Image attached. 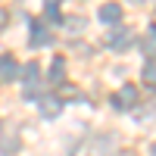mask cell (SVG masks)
<instances>
[{"instance_id": "6da1fadb", "label": "cell", "mask_w": 156, "mask_h": 156, "mask_svg": "<svg viewBox=\"0 0 156 156\" xmlns=\"http://www.w3.org/2000/svg\"><path fill=\"white\" fill-rule=\"evenodd\" d=\"M112 106H115V109H134V106H137V87H134V84H125L119 94L112 97Z\"/></svg>"}, {"instance_id": "52a82bcc", "label": "cell", "mask_w": 156, "mask_h": 156, "mask_svg": "<svg viewBox=\"0 0 156 156\" xmlns=\"http://www.w3.org/2000/svg\"><path fill=\"white\" fill-rule=\"evenodd\" d=\"M31 44H34V47H41V44H50V31L44 28L41 22H34V25H31Z\"/></svg>"}, {"instance_id": "30bf717a", "label": "cell", "mask_w": 156, "mask_h": 156, "mask_svg": "<svg viewBox=\"0 0 156 156\" xmlns=\"http://www.w3.org/2000/svg\"><path fill=\"white\" fill-rule=\"evenodd\" d=\"M47 19H59V6H56V0H47Z\"/></svg>"}, {"instance_id": "9c48e42d", "label": "cell", "mask_w": 156, "mask_h": 156, "mask_svg": "<svg viewBox=\"0 0 156 156\" xmlns=\"http://www.w3.org/2000/svg\"><path fill=\"white\" fill-rule=\"evenodd\" d=\"M62 69H66V62H62V56H56L53 69H50V81H53V84H62Z\"/></svg>"}, {"instance_id": "7c38bea8", "label": "cell", "mask_w": 156, "mask_h": 156, "mask_svg": "<svg viewBox=\"0 0 156 156\" xmlns=\"http://www.w3.org/2000/svg\"><path fill=\"white\" fill-rule=\"evenodd\" d=\"M144 78H147V81H156V62H147V69H144Z\"/></svg>"}, {"instance_id": "ba28073f", "label": "cell", "mask_w": 156, "mask_h": 156, "mask_svg": "<svg viewBox=\"0 0 156 156\" xmlns=\"http://www.w3.org/2000/svg\"><path fill=\"white\" fill-rule=\"evenodd\" d=\"M144 53L150 59H156V25H150L147 34H144Z\"/></svg>"}, {"instance_id": "277c9868", "label": "cell", "mask_w": 156, "mask_h": 156, "mask_svg": "<svg viewBox=\"0 0 156 156\" xmlns=\"http://www.w3.org/2000/svg\"><path fill=\"white\" fill-rule=\"evenodd\" d=\"M19 78V66H16V59L12 56H0V81H16Z\"/></svg>"}, {"instance_id": "5bb4252c", "label": "cell", "mask_w": 156, "mask_h": 156, "mask_svg": "<svg viewBox=\"0 0 156 156\" xmlns=\"http://www.w3.org/2000/svg\"><path fill=\"white\" fill-rule=\"evenodd\" d=\"M150 156H156V140H153V147H150Z\"/></svg>"}, {"instance_id": "3957f363", "label": "cell", "mask_w": 156, "mask_h": 156, "mask_svg": "<svg viewBox=\"0 0 156 156\" xmlns=\"http://www.w3.org/2000/svg\"><path fill=\"white\" fill-rule=\"evenodd\" d=\"M97 19L103 22V25H115L122 19V6L119 3H103L100 9H97Z\"/></svg>"}, {"instance_id": "7a4b0ae2", "label": "cell", "mask_w": 156, "mask_h": 156, "mask_svg": "<svg viewBox=\"0 0 156 156\" xmlns=\"http://www.w3.org/2000/svg\"><path fill=\"white\" fill-rule=\"evenodd\" d=\"M109 50H115V53H122V50H128L134 44V34H131V28H119V31H112L109 34Z\"/></svg>"}, {"instance_id": "4fadbf2b", "label": "cell", "mask_w": 156, "mask_h": 156, "mask_svg": "<svg viewBox=\"0 0 156 156\" xmlns=\"http://www.w3.org/2000/svg\"><path fill=\"white\" fill-rule=\"evenodd\" d=\"M3 25H6V12L0 9V28H3Z\"/></svg>"}, {"instance_id": "5b68a950", "label": "cell", "mask_w": 156, "mask_h": 156, "mask_svg": "<svg viewBox=\"0 0 156 156\" xmlns=\"http://www.w3.org/2000/svg\"><path fill=\"white\" fill-rule=\"evenodd\" d=\"M37 62H28L25 66V97H37Z\"/></svg>"}, {"instance_id": "8fae6325", "label": "cell", "mask_w": 156, "mask_h": 156, "mask_svg": "<svg viewBox=\"0 0 156 156\" xmlns=\"http://www.w3.org/2000/svg\"><path fill=\"white\" fill-rule=\"evenodd\" d=\"M66 25H69V31H81V28H84V19L78 16V19H69Z\"/></svg>"}, {"instance_id": "8992f818", "label": "cell", "mask_w": 156, "mask_h": 156, "mask_svg": "<svg viewBox=\"0 0 156 156\" xmlns=\"http://www.w3.org/2000/svg\"><path fill=\"white\" fill-rule=\"evenodd\" d=\"M59 112H62V100H56V97H44L41 100V115L44 119H56Z\"/></svg>"}]
</instances>
